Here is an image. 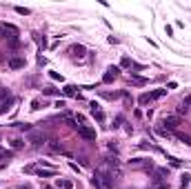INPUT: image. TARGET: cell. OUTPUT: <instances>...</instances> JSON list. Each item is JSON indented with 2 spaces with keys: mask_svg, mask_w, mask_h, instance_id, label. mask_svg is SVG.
Instances as JSON below:
<instances>
[{
  "mask_svg": "<svg viewBox=\"0 0 191 189\" xmlns=\"http://www.w3.org/2000/svg\"><path fill=\"white\" fill-rule=\"evenodd\" d=\"M53 107H58V109H62V107H64V100H56V105H53Z\"/></svg>",
  "mask_w": 191,
  "mask_h": 189,
  "instance_id": "1f68e13d",
  "label": "cell"
},
{
  "mask_svg": "<svg viewBox=\"0 0 191 189\" xmlns=\"http://www.w3.org/2000/svg\"><path fill=\"white\" fill-rule=\"evenodd\" d=\"M25 67V58H9V69H22Z\"/></svg>",
  "mask_w": 191,
  "mask_h": 189,
  "instance_id": "5b68a950",
  "label": "cell"
},
{
  "mask_svg": "<svg viewBox=\"0 0 191 189\" xmlns=\"http://www.w3.org/2000/svg\"><path fill=\"white\" fill-rule=\"evenodd\" d=\"M189 183H191V176L189 174H182V187H180V189H187Z\"/></svg>",
  "mask_w": 191,
  "mask_h": 189,
  "instance_id": "d6986e66",
  "label": "cell"
},
{
  "mask_svg": "<svg viewBox=\"0 0 191 189\" xmlns=\"http://www.w3.org/2000/svg\"><path fill=\"white\" fill-rule=\"evenodd\" d=\"M14 127L22 129V131H31V125H29V122H14Z\"/></svg>",
  "mask_w": 191,
  "mask_h": 189,
  "instance_id": "5bb4252c",
  "label": "cell"
},
{
  "mask_svg": "<svg viewBox=\"0 0 191 189\" xmlns=\"http://www.w3.org/2000/svg\"><path fill=\"white\" fill-rule=\"evenodd\" d=\"M167 93V89H156V91H151V100H158V98H162Z\"/></svg>",
  "mask_w": 191,
  "mask_h": 189,
  "instance_id": "4fadbf2b",
  "label": "cell"
},
{
  "mask_svg": "<svg viewBox=\"0 0 191 189\" xmlns=\"http://www.w3.org/2000/svg\"><path fill=\"white\" fill-rule=\"evenodd\" d=\"M89 107H91V111H100V105H98V102H91Z\"/></svg>",
  "mask_w": 191,
  "mask_h": 189,
  "instance_id": "f546056e",
  "label": "cell"
},
{
  "mask_svg": "<svg viewBox=\"0 0 191 189\" xmlns=\"http://www.w3.org/2000/svg\"><path fill=\"white\" fill-rule=\"evenodd\" d=\"M78 87H73V85H64V89H62V93L64 96H78V91H76Z\"/></svg>",
  "mask_w": 191,
  "mask_h": 189,
  "instance_id": "30bf717a",
  "label": "cell"
},
{
  "mask_svg": "<svg viewBox=\"0 0 191 189\" xmlns=\"http://www.w3.org/2000/svg\"><path fill=\"white\" fill-rule=\"evenodd\" d=\"M84 120H87V118H84L82 113H76V125H78V122H80V125H84Z\"/></svg>",
  "mask_w": 191,
  "mask_h": 189,
  "instance_id": "484cf974",
  "label": "cell"
},
{
  "mask_svg": "<svg viewBox=\"0 0 191 189\" xmlns=\"http://www.w3.org/2000/svg\"><path fill=\"white\" fill-rule=\"evenodd\" d=\"M45 93H47V96H56V93H58V89H51V87H47V89H45Z\"/></svg>",
  "mask_w": 191,
  "mask_h": 189,
  "instance_id": "83f0119b",
  "label": "cell"
},
{
  "mask_svg": "<svg viewBox=\"0 0 191 189\" xmlns=\"http://www.w3.org/2000/svg\"><path fill=\"white\" fill-rule=\"evenodd\" d=\"M91 113L96 116V120H98V122H104V113H102V109H100V111H91Z\"/></svg>",
  "mask_w": 191,
  "mask_h": 189,
  "instance_id": "7402d4cb",
  "label": "cell"
},
{
  "mask_svg": "<svg viewBox=\"0 0 191 189\" xmlns=\"http://www.w3.org/2000/svg\"><path fill=\"white\" fill-rule=\"evenodd\" d=\"M11 102H16V98H7V100L0 102V116H2V113H7V109H9V105H11Z\"/></svg>",
  "mask_w": 191,
  "mask_h": 189,
  "instance_id": "9c48e42d",
  "label": "cell"
},
{
  "mask_svg": "<svg viewBox=\"0 0 191 189\" xmlns=\"http://www.w3.org/2000/svg\"><path fill=\"white\" fill-rule=\"evenodd\" d=\"M36 171H38L36 165H27V167H25V174H36Z\"/></svg>",
  "mask_w": 191,
  "mask_h": 189,
  "instance_id": "cb8c5ba5",
  "label": "cell"
},
{
  "mask_svg": "<svg viewBox=\"0 0 191 189\" xmlns=\"http://www.w3.org/2000/svg\"><path fill=\"white\" fill-rule=\"evenodd\" d=\"M16 14H20V16H29L31 9H27V7H16Z\"/></svg>",
  "mask_w": 191,
  "mask_h": 189,
  "instance_id": "2e32d148",
  "label": "cell"
},
{
  "mask_svg": "<svg viewBox=\"0 0 191 189\" xmlns=\"http://www.w3.org/2000/svg\"><path fill=\"white\" fill-rule=\"evenodd\" d=\"M122 120H125L122 116H116V125H113V127H120V125H122Z\"/></svg>",
  "mask_w": 191,
  "mask_h": 189,
  "instance_id": "4dcf8cb0",
  "label": "cell"
},
{
  "mask_svg": "<svg viewBox=\"0 0 191 189\" xmlns=\"http://www.w3.org/2000/svg\"><path fill=\"white\" fill-rule=\"evenodd\" d=\"M22 189H31V187H29V185H27V187H22Z\"/></svg>",
  "mask_w": 191,
  "mask_h": 189,
  "instance_id": "d6a6232c",
  "label": "cell"
},
{
  "mask_svg": "<svg viewBox=\"0 0 191 189\" xmlns=\"http://www.w3.org/2000/svg\"><path fill=\"white\" fill-rule=\"evenodd\" d=\"M38 178H53L56 176V169H38Z\"/></svg>",
  "mask_w": 191,
  "mask_h": 189,
  "instance_id": "52a82bcc",
  "label": "cell"
},
{
  "mask_svg": "<svg viewBox=\"0 0 191 189\" xmlns=\"http://www.w3.org/2000/svg\"><path fill=\"white\" fill-rule=\"evenodd\" d=\"M71 56H73V58H84V53H87V49H84V47L82 45H71Z\"/></svg>",
  "mask_w": 191,
  "mask_h": 189,
  "instance_id": "3957f363",
  "label": "cell"
},
{
  "mask_svg": "<svg viewBox=\"0 0 191 189\" xmlns=\"http://www.w3.org/2000/svg\"><path fill=\"white\" fill-rule=\"evenodd\" d=\"M138 102H140V105H149V102H151V93H142V96L138 98Z\"/></svg>",
  "mask_w": 191,
  "mask_h": 189,
  "instance_id": "9a60e30c",
  "label": "cell"
},
{
  "mask_svg": "<svg viewBox=\"0 0 191 189\" xmlns=\"http://www.w3.org/2000/svg\"><path fill=\"white\" fill-rule=\"evenodd\" d=\"M40 107H42V102H40V100H31V109H33V111H38Z\"/></svg>",
  "mask_w": 191,
  "mask_h": 189,
  "instance_id": "d4e9b609",
  "label": "cell"
},
{
  "mask_svg": "<svg viewBox=\"0 0 191 189\" xmlns=\"http://www.w3.org/2000/svg\"><path fill=\"white\" fill-rule=\"evenodd\" d=\"M118 73H120V69H118V67H109V69H107V73L102 76V82H113V80L118 78Z\"/></svg>",
  "mask_w": 191,
  "mask_h": 189,
  "instance_id": "7a4b0ae2",
  "label": "cell"
},
{
  "mask_svg": "<svg viewBox=\"0 0 191 189\" xmlns=\"http://www.w3.org/2000/svg\"><path fill=\"white\" fill-rule=\"evenodd\" d=\"M5 98H11V93H9V89H0V102Z\"/></svg>",
  "mask_w": 191,
  "mask_h": 189,
  "instance_id": "603a6c76",
  "label": "cell"
},
{
  "mask_svg": "<svg viewBox=\"0 0 191 189\" xmlns=\"http://www.w3.org/2000/svg\"><path fill=\"white\" fill-rule=\"evenodd\" d=\"M56 185H58V189H71V187H73V183L67 180V178H58V180H56Z\"/></svg>",
  "mask_w": 191,
  "mask_h": 189,
  "instance_id": "ba28073f",
  "label": "cell"
},
{
  "mask_svg": "<svg viewBox=\"0 0 191 189\" xmlns=\"http://www.w3.org/2000/svg\"><path fill=\"white\" fill-rule=\"evenodd\" d=\"M11 147H14V149H20V147H25V143H22L20 138H14V140H11Z\"/></svg>",
  "mask_w": 191,
  "mask_h": 189,
  "instance_id": "ac0fdd59",
  "label": "cell"
},
{
  "mask_svg": "<svg viewBox=\"0 0 191 189\" xmlns=\"http://www.w3.org/2000/svg\"><path fill=\"white\" fill-rule=\"evenodd\" d=\"M167 160H169V165H171V167H176V169H178V167H182V163H180L178 158H171V156H169Z\"/></svg>",
  "mask_w": 191,
  "mask_h": 189,
  "instance_id": "e0dca14e",
  "label": "cell"
},
{
  "mask_svg": "<svg viewBox=\"0 0 191 189\" xmlns=\"http://www.w3.org/2000/svg\"><path fill=\"white\" fill-rule=\"evenodd\" d=\"M49 78H51V80H58V82H62V76H60L58 71H49Z\"/></svg>",
  "mask_w": 191,
  "mask_h": 189,
  "instance_id": "44dd1931",
  "label": "cell"
},
{
  "mask_svg": "<svg viewBox=\"0 0 191 189\" xmlns=\"http://www.w3.org/2000/svg\"><path fill=\"white\" fill-rule=\"evenodd\" d=\"M11 156H14L11 149H0V160H9Z\"/></svg>",
  "mask_w": 191,
  "mask_h": 189,
  "instance_id": "8fae6325",
  "label": "cell"
},
{
  "mask_svg": "<svg viewBox=\"0 0 191 189\" xmlns=\"http://www.w3.org/2000/svg\"><path fill=\"white\" fill-rule=\"evenodd\" d=\"M29 143L42 145V143H45V134H40V131H31V134H29Z\"/></svg>",
  "mask_w": 191,
  "mask_h": 189,
  "instance_id": "277c9868",
  "label": "cell"
},
{
  "mask_svg": "<svg viewBox=\"0 0 191 189\" xmlns=\"http://www.w3.org/2000/svg\"><path fill=\"white\" fill-rule=\"evenodd\" d=\"M178 116H165V120H162V125H167V129H173V127H178Z\"/></svg>",
  "mask_w": 191,
  "mask_h": 189,
  "instance_id": "8992f818",
  "label": "cell"
},
{
  "mask_svg": "<svg viewBox=\"0 0 191 189\" xmlns=\"http://www.w3.org/2000/svg\"><path fill=\"white\" fill-rule=\"evenodd\" d=\"M131 65H133V62H131V58H127V56L120 60V67H125V69H127V67H131Z\"/></svg>",
  "mask_w": 191,
  "mask_h": 189,
  "instance_id": "ffe728a7",
  "label": "cell"
},
{
  "mask_svg": "<svg viewBox=\"0 0 191 189\" xmlns=\"http://www.w3.org/2000/svg\"><path fill=\"white\" fill-rule=\"evenodd\" d=\"M165 33H167V36H173V27L167 25V27H165Z\"/></svg>",
  "mask_w": 191,
  "mask_h": 189,
  "instance_id": "f1b7e54d",
  "label": "cell"
},
{
  "mask_svg": "<svg viewBox=\"0 0 191 189\" xmlns=\"http://www.w3.org/2000/svg\"><path fill=\"white\" fill-rule=\"evenodd\" d=\"M182 107H185V109H189V107H191V96H187V98L182 100Z\"/></svg>",
  "mask_w": 191,
  "mask_h": 189,
  "instance_id": "4316f807",
  "label": "cell"
},
{
  "mask_svg": "<svg viewBox=\"0 0 191 189\" xmlns=\"http://www.w3.org/2000/svg\"><path fill=\"white\" fill-rule=\"evenodd\" d=\"M76 131H78V136L84 138V140H96V129H91L87 125H76Z\"/></svg>",
  "mask_w": 191,
  "mask_h": 189,
  "instance_id": "6da1fadb",
  "label": "cell"
},
{
  "mask_svg": "<svg viewBox=\"0 0 191 189\" xmlns=\"http://www.w3.org/2000/svg\"><path fill=\"white\" fill-rule=\"evenodd\" d=\"M131 85H133V87H142V85H147V80H145V78H138V76H133V78H131Z\"/></svg>",
  "mask_w": 191,
  "mask_h": 189,
  "instance_id": "7c38bea8",
  "label": "cell"
}]
</instances>
